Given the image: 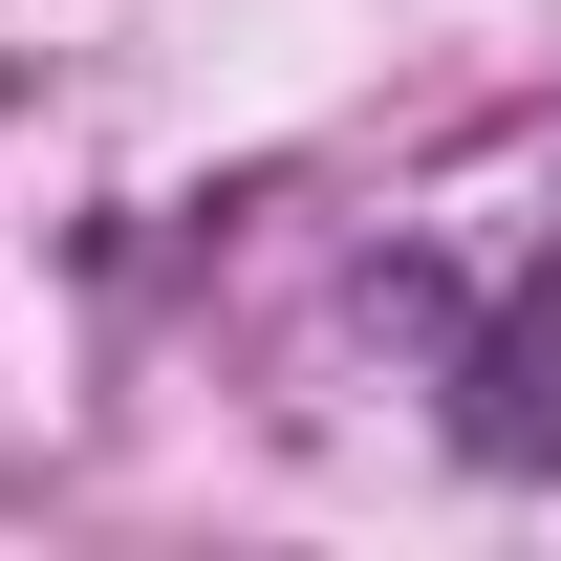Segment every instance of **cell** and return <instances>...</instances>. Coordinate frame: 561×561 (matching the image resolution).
Segmentation results:
<instances>
[{
	"instance_id": "1",
	"label": "cell",
	"mask_w": 561,
	"mask_h": 561,
	"mask_svg": "<svg viewBox=\"0 0 561 561\" xmlns=\"http://www.w3.org/2000/svg\"><path fill=\"white\" fill-rule=\"evenodd\" d=\"M432 411H454V454H476V476H561V260H518L496 302H454Z\"/></svg>"
}]
</instances>
